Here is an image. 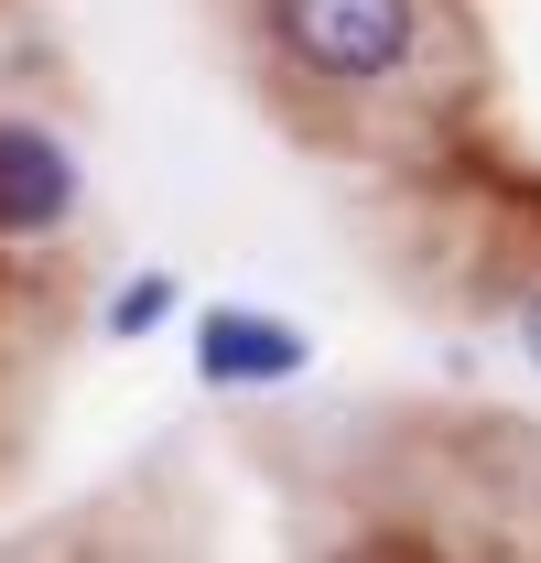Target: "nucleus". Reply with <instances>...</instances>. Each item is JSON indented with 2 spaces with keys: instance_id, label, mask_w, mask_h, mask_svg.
Instances as JSON below:
<instances>
[{
  "instance_id": "1",
  "label": "nucleus",
  "mask_w": 541,
  "mask_h": 563,
  "mask_svg": "<svg viewBox=\"0 0 541 563\" xmlns=\"http://www.w3.org/2000/svg\"><path fill=\"white\" fill-rule=\"evenodd\" d=\"M270 44L314 87H379L422 44V0H270Z\"/></svg>"
},
{
  "instance_id": "2",
  "label": "nucleus",
  "mask_w": 541,
  "mask_h": 563,
  "mask_svg": "<svg viewBox=\"0 0 541 563\" xmlns=\"http://www.w3.org/2000/svg\"><path fill=\"white\" fill-rule=\"evenodd\" d=\"M185 357H196L206 390H281V379L314 368V336H303L292 314H261V303H206Z\"/></svg>"
},
{
  "instance_id": "3",
  "label": "nucleus",
  "mask_w": 541,
  "mask_h": 563,
  "mask_svg": "<svg viewBox=\"0 0 541 563\" xmlns=\"http://www.w3.org/2000/svg\"><path fill=\"white\" fill-rule=\"evenodd\" d=\"M87 196V174H76V152L44 120H0V228L11 239H55Z\"/></svg>"
},
{
  "instance_id": "4",
  "label": "nucleus",
  "mask_w": 541,
  "mask_h": 563,
  "mask_svg": "<svg viewBox=\"0 0 541 563\" xmlns=\"http://www.w3.org/2000/svg\"><path fill=\"white\" fill-rule=\"evenodd\" d=\"M174 303H185V282H174V272H131V282H120V303H109V336H152Z\"/></svg>"
},
{
  "instance_id": "5",
  "label": "nucleus",
  "mask_w": 541,
  "mask_h": 563,
  "mask_svg": "<svg viewBox=\"0 0 541 563\" xmlns=\"http://www.w3.org/2000/svg\"><path fill=\"white\" fill-rule=\"evenodd\" d=\"M520 347H531V368H541V292L520 303Z\"/></svg>"
}]
</instances>
